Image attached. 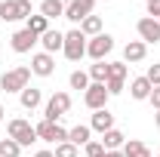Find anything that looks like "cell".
<instances>
[{
  "instance_id": "28",
  "label": "cell",
  "mask_w": 160,
  "mask_h": 157,
  "mask_svg": "<svg viewBox=\"0 0 160 157\" xmlns=\"http://www.w3.org/2000/svg\"><path fill=\"white\" fill-rule=\"evenodd\" d=\"M83 154H86V157H102V154H105V145H102L99 139H89V142L83 145Z\"/></svg>"
},
{
  "instance_id": "4",
  "label": "cell",
  "mask_w": 160,
  "mask_h": 157,
  "mask_svg": "<svg viewBox=\"0 0 160 157\" xmlns=\"http://www.w3.org/2000/svg\"><path fill=\"white\" fill-rule=\"evenodd\" d=\"M71 111V96L68 93H52V96L43 102V120H52V123H59L65 114Z\"/></svg>"
},
{
  "instance_id": "15",
  "label": "cell",
  "mask_w": 160,
  "mask_h": 157,
  "mask_svg": "<svg viewBox=\"0 0 160 157\" xmlns=\"http://www.w3.org/2000/svg\"><path fill=\"white\" fill-rule=\"evenodd\" d=\"M145 56H148V46H145L142 40H129V43L123 46V62H126V65L145 62Z\"/></svg>"
},
{
  "instance_id": "37",
  "label": "cell",
  "mask_w": 160,
  "mask_h": 157,
  "mask_svg": "<svg viewBox=\"0 0 160 157\" xmlns=\"http://www.w3.org/2000/svg\"><path fill=\"white\" fill-rule=\"evenodd\" d=\"M6 117V108H3V102H0V120Z\"/></svg>"
},
{
  "instance_id": "20",
  "label": "cell",
  "mask_w": 160,
  "mask_h": 157,
  "mask_svg": "<svg viewBox=\"0 0 160 157\" xmlns=\"http://www.w3.org/2000/svg\"><path fill=\"white\" fill-rule=\"evenodd\" d=\"M99 142L105 145V151H120V148L126 145V136H123L117 126H114V129H108V133H105V136H102Z\"/></svg>"
},
{
  "instance_id": "33",
  "label": "cell",
  "mask_w": 160,
  "mask_h": 157,
  "mask_svg": "<svg viewBox=\"0 0 160 157\" xmlns=\"http://www.w3.org/2000/svg\"><path fill=\"white\" fill-rule=\"evenodd\" d=\"M148 16L160 22V0H157V3H148Z\"/></svg>"
},
{
  "instance_id": "30",
  "label": "cell",
  "mask_w": 160,
  "mask_h": 157,
  "mask_svg": "<svg viewBox=\"0 0 160 157\" xmlns=\"http://www.w3.org/2000/svg\"><path fill=\"white\" fill-rule=\"evenodd\" d=\"M105 89H108V96H120V93L126 89V83H123V80H108Z\"/></svg>"
},
{
  "instance_id": "3",
  "label": "cell",
  "mask_w": 160,
  "mask_h": 157,
  "mask_svg": "<svg viewBox=\"0 0 160 157\" xmlns=\"http://www.w3.org/2000/svg\"><path fill=\"white\" fill-rule=\"evenodd\" d=\"M86 34L80 31V28H71V31H65V46H62V56L68 62H80L86 56Z\"/></svg>"
},
{
  "instance_id": "5",
  "label": "cell",
  "mask_w": 160,
  "mask_h": 157,
  "mask_svg": "<svg viewBox=\"0 0 160 157\" xmlns=\"http://www.w3.org/2000/svg\"><path fill=\"white\" fill-rule=\"evenodd\" d=\"M111 53H114V37H111L108 31H102V34L86 40V56H89L92 62H108Z\"/></svg>"
},
{
  "instance_id": "26",
  "label": "cell",
  "mask_w": 160,
  "mask_h": 157,
  "mask_svg": "<svg viewBox=\"0 0 160 157\" xmlns=\"http://www.w3.org/2000/svg\"><path fill=\"white\" fill-rule=\"evenodd\" d=\"M68 83H71V89H80V93H86L92 80H89V74H86V71H71Z\"/></svg>"
},
{
  "instance_id": "2",
  "label": "cell",
  "mask_w": 160,
  "mask_h": 157,
  "mask_svg": "<svg viewBox=\"0 0 160 157\" xmlns=\"http://www.w3.org/2000/svg\"><path fill=\"white\" fill-rule=\"evenodd\" d=\"M6 133H9L12 142H19L22 148H31V145L37 142V129H34V123L25 120V117H12L9 123H6Z\"/></svg>"
},
{
  "instance_id": "14",
  "label": "cell",
  "mask_w": 160,
  "mask_h": 157,
  "mask_svg": "<svg viewBox=\"0 0 160 157\" xmlns=\"http://www.w3.org/2000/svg\"><path fill=\"white\" fill-rule=\"evenodd\" d=\"M89 129H92V133H99V136H105L108 129H114V114H111L108 108L92 111V117H89Z\"/></svg>"
},
{
  "instance_id": "35",
  "label": "cell",
  "mask_w": 160,
  "mask_h": 157,
  "mask_svg": "<svg viewBox=\"0 0 160 157\" xmlns=\"http://www.w3.org/2000/svg\"><path fill=\"white\" fill-rule=\"evenodd\" d=\"M105 157H123V151H105Z\"/></svg>"
},
{
  "instance_id": "7",
  "label": "cell",
  "mask_w": 160,
  "mask_h": 157,
  "mask_svg": "<svg viewBox=\"0 0 160 157\" xmlns=\"http://www.w3.org/2000/svg\"><path fill=\"white\" fill-rule=\"evenodd\" d=\"M34 129H37V139H40V142H49V145H62V142H68V129H65L62 123L40 120V123H34Z\"/></svg>"
},
{
  "instance_id": "41",
  "label": "cell",
  "mask_w": 160,
  "mask_h": 157,
  "mask_svg": "<svg viewBox=\"0 0 160 157\" xmlns=\"http://www.w3.org/2000/svg\"><path fill=\"white\" fill-rule=\"evenodd\" d=\"M102 157H105V154H102Z\"/></svg>"
},
{
  "instance_id": "17",
  "label": "cell",
  "mask_w": 160,
  "mask_h": 157,
  "mask_svg": "<svg viewBox=\"0 0 160 157\" xmlns=\"http://www.w3.org/2000/svg\"><path fill=\"white\" fill-rule=\"evenodd\" d=\"M19 102H22V108H25V111H34V108L43 105V93H40L37 86H25V89L19 93Z\"/></svg>"
},
{
  "instance_id": "11",
  "label": "cell",
  "mask_w": 160,
  "mask_h": 157,
  "mask_svg": "<svg viewBox=\"0 0 160 157\" xmlns=\"http://www.w3.org/2000/svg\"><path fill=\"white\" fill-rule=\"evenodd\" d=\"M136 31H139V40L145 46H151V43H160V22L151 19V16H142L136 22Z\"/></svg>"
},
{
  "instance_id": "39",
  "label": "cell",
  "mask_w": 160,
  "mask_h": 157,
  "mask_svg": "<svg viewBox=\"0 0 160 157\" xmlns=\"http://www.w3.org/2000/svg\"><path fill=\"white\" fill-rule=\"evenodd\" d=\"M145 3H157V0H145Z\"/></svg>"
},
{
  "instance_id": "27",
  "label": "cell",
  "mask_w": 160,
  "mask_h": 157,
  "mask_svg": "<svg viewBox=\"0 0 160 157\" xmlns=\"http://www.w3.org/2000/svg\"><path fill=\"white\" fill-rule=\"evenodd\" d=\"M0 157H22V145L12 142V139H0Z\"/></svg>"
},
{
  "instance_id": "12",
  "label": "cell",
  "mask_w": 160,
  "mask_h": 157,
  "mask_svg": "<svg viewBox=\"0 0 160 157\" xmlns=\"http://www.w3.org/2000/svg\"><path fill=\"white\" fill-rule=\"evenodd\" d=\"M108 89H105V83H89V89L83 93V105L89 108V111H102V108H108Z\"/></svg>"
},
{
  "instance_id": "23",
  "label": "cell",
  "mask_w": 160,
  "mask_h": 157,
  "mask_svg": "<svg viewBox=\"0 0 160 157\" xmlns=\"http://www.w3.org/2000/svg\"><path fill=\"white\" fill-rule=\"evenodd\" d=\"M25 28H28V31H34V34H37V37H43V34H46V31H49V19H46V16H31V19L25 22Z\"/></svg>"
},
{
  "instance_id": "24",
  "label": "cell",
  "mask_w": 160,
  "mask_h": 157,
  "mask_svg": "<svg viewBox=\"0 0 160 157\" xmlns=\"http://www.w3.org/2000/svg\"><path fill=\"white\" fill-rule=\"evenodd\" d=\"M126 74H129V65L126 62H108V80H123L126 83Z\"/></svg>"
},
{
  "instance_id": "8",
  "label": "cell",
  "mask_w": 160,
  "mask_h": 157,
  "mask_svg": "<svg viewBox=\"0 0 160 157\" xmlns=\"http://www.w3.org/2000/svg\"><path fill=\"white\" fill-rule=\"evenodd\" d=\"M92 13H96V0H71L65 6V19L71 22L74 28H80V22L86 16H92Z\"/></svg>"
},
{
  "instance_id": "40",
  "label": "cell",
  "mask_w": 160,
  "mask_h": 157,
  "mask_svg": "<svg viewBox=\"0 0 160 157\" xmlns=\"http://www.w3.org/2000/svg\"><path fill=\"white\" fill-rule=\"evenodd\" d=\"M105 3H111V0H105Z\"/></svg>"
},
{
  "instance_id": "18",
  "label": "cell",
  "mask_w": 160,
  "mask_h": 157,
  "mask_svg": "<svg viewBox=\"0 0 160 157\" xmlns=\"http://www.w3.org/2000/svg\"><path fill=\"white\" fill-rule=\"evenodd\" d=\"M89 139H92L89 123H77V126H71V129H68V142H71V145H77V148H83Z\"/></svg>"
},
{
  "instance_id": "16",
  "label": "cell",
  "mask_w": 160,
  "mask_h": 157,
  "mask_svg": "<svg viewBox=\"0 0 160 157\" xmlns=\"http://www.w3.org/2000/svg\"><path fill=\"white\" fill-rule=\"evenodd\" d=\"M151 89H154V86H151V80L145 77V74H142V77H132V80H129V96L136 99V102H148Z\"/></svg>"
},
{
  "instance_id": "13",
  "label": "cell",
  "mask_w": 160,
  "mask_h": 157,
  "mask_svg": "<svg viewBox=\"0 0 160 157\" xmlns=\"http://www.w3.org/2000/svg\"><path fill=\"white\" fill-rule=\"evenodd\" d=\"M62 46H65V31H59V28H49V31L40 37V49L49 53V56L62 53Z\"/></svg>"
},
{
  "instance_id": "9",
  "label": "cell",
  "mask_w": 160,
  "mask_h": 157,
  "mask_svg": "<svg viewBox=\"0 0 160 157\" xmlns=\"http://www.w3.org/2000/svg\"><path fill=\"white\" fill-rule=\"evenodd\" d=\"M40 43V37L34 34V31H28V28H19L12 37H9V46H12V53H19V56H25V53H34V46Z\"/></svg>"
},
{
  "instance_id": "32",
  "label": "cell",
  "mask_w": 160,
  "mask_h": 157,
  "mask_svg": "<svg viewBox=\"0 0 160 157\" xmlns=\"http://www.w3.org/2000/svg\"><path fill=\"white\" fill-rule=\"evenodd\" d=\"M148 102H151V108H154V111H160V86H154V89H151Z\"/></svg>"
},
{
  "instance_id": "36",
  "label": "cell",
  "mask_w": 160,
  "mask_h": 157,
  "mask_svg": "<svg viewBox=\"0 0 160 157\" xmlns=\"http://www.w3.org/2000/svg\"><path fill=\"white\" fill-rule=\"evenodd\" d=\"M154 126L160 129V111H154Z\"/></svg>"
},
{
  "instance_id": "29",
  "label": "cell",
  "mask_w": 160,
  "mask_h": 157,
  "mask_svg": "<svg viewBox=\"0 0 160 157\" xmlns=\"http://www.w3.org/2000/svg\"><path fill=\"white\" fill-rule=\"evenodd\" d=\"M52 154H56V157H77L80 148H77V145H71V142H62V145H56Z\"/></svg>"
},
{
  "instance_id": "22",
  "label": "cell",
  "mask_w": 160,
  "mask_h": 157,
  "mask_svg": "<svg viewBox=\"0 0 160 157\" xmlns=\"http://www.w3.org/2000/svg\"><path fill=\"white\" fill-rule=\"evenodd\" d=\"M102 28H105V25H102V16H96V13H92V16H86V19L80 22V31H83L86 37H96V34H102Z\"/></svg>"
},
{
  "instance_id": "25",
  "label": "cell",
  "mask_w": 160,
  "mask_h": 157,
  "mask_svg": "<svg viewBox=\"0 0 160 157\" xmlns=\"http://www.w3.org/2000/svg\"><path fill=\"white\" fill-rule=\"evenodd\" d=\"M86 74H89L92 83H105V80H108V62H92V65L86 68Z\"/></svg>"
},
{
  "instance_id": "31",
  "label": "cell",
  "mask_w": 160,
  "mask_h": 157,
  "mask_svg": "<svg viewBox=\"0 0 160 157\" xmlns=\"http://www.w3.org/2000/svg\"><path fill=\"white\" fill-rule=\"evenodd\" d=\"M145 77L151 80V86H160V62H154V65L148 68V74H145Z\"/></svg>"
},
{
  "instance_id": "21",
  "label": "cell",
  "mask_w": 160,
  "mask_h": 157,
  "mask_svg": "<svg viewBox=\"0 0 160 157\" xmlns=\"http://www.w3.org/2000/svg\"><path fill=\"white\" fill-rule=\"evenodd\" d=\"M40 16H46V19H65V6H62L59 0H43L40 3Z\"/></svg>"
},
{
  "instance_id": "38",
  "label": "cell",
  "mask_w": 160,
  "mask_h": 157,
  "mask_svg": "<svg viewBox=\"0 0 160 157\" xmlns=\"http://www.w3.org/2000/svg\"><path fill=\"white\" fill-rule=\"evenodd\" d=\"M59 3H62V6H68V3H71V0H59Z\"/></svg>"
},
{
  "instance_id": "6",
  "label": "cell",
  "mask_w": 160,
  "mask_h": 157,
  "mask_svg": "<svg viewBox=\"0 0 160 157\" xmlns=\"http://www.w3.org/2000/svg\"><path fill=\"white\" fill-rule=\"evenodd\" d=\"M31 13V0H0V19L3 22H28Z\"/></svg>"
},
{
  "instance_id": "10",
  "label": "cell",
  "mask_w": 160,
  "mask_h": 157,
  "mask_svg": "<svg viewBox=\"0 0 160 157\" xmlns=\"http://www.w3.org/2000/svg\"><path fill=\"white\" fill-rule=\"evenodd\" d=\"M31 74H37V77H52L56 74V56H49V53H31Z\"/></svg>"
},
{
  "instance_id": "1",
  "label": "cell",
  "mask_w": 160,
  "mask_h": 157,
  "mask_svg": "<svg viewBox=\"0 0 160 157\" xmlns=\"http://www.w3.org/2000/svg\"><path fill=\"white\" fill-rule=\"evenodd\" d=\"M25 86H31V68L28 65H16V68L0 74V89L3 93H16L19 96Z\"/></svg>"
},
{
  "instance_id": "19",
  "label": "cell",
  "mask_w": 160,
  "mask_h": 157,
  "mask_svg": "<svg viewBox=\"0 0 160 157\" xmlns=\"http://www.w3.org/2000/svg\"><path fill=\"white\" fill-rule=\"evenodd\" d=\"M120 151H123V157H154L151 148H148L145 142H139V139H126V145H123Z\"/></svg>"
},
{
  "instance_id": "34",
  "label": "cell",
  "mask_w": 160,
  "mask_h": 157,
  "mask_svg": "<svg viewBox=\"0 0 160 157\" xmlns=\"http://www.w3.org/2000/svg\"><path fill=\"white\" fill-rule=\"evenodd\" d=\"M34 157H56V154H52L49 148H43V151H37V154H34Z\"/></svg>"
}]
</instances>
